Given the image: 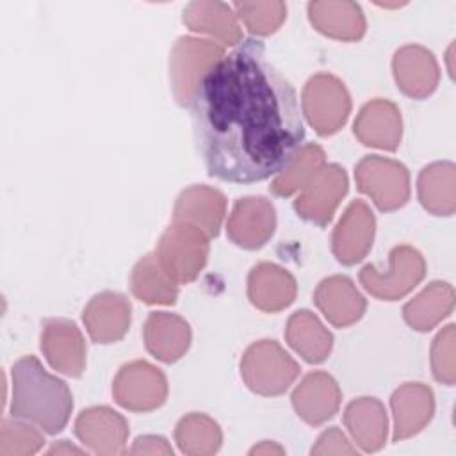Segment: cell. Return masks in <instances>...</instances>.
Instances as JSON below:
<instances>
[{
    "label": "cell",
    "mask_w": 456,
    "mask_h": 456,
    "mask_svg": "<svg viewBox=\"0 0 456 456\" xmlns=\"http://www.w3.org/2000/svg\"><path fill=\"white\" fill-rule=\"evenodd\" d=\"M189 105L207 173L223 182L256 183L280 175L305 139L296 89L255 39L224 53Z\"/></svg>",
    "instance_id": "cell-1"
},
{
    "label": "cell",
    "mask_w": 456,
    "mask_h": 456,
    "mask_svg": "<svg viewBox=\"0 0 456 456\" xmlns=\"http://www.w3.org/2000/svg\"><path fill=\"white\" fill-rule=\"evenodd\" d=\"M9 413L16 420L30 422L48 435L61 433L73 410L68 385L39 363L32 354L21 356L11 369Z\"/></svg>",
    "instance_id": "cell-2"
},
{
    "label": "cell",
    "mask_w": 456,
    "mask_h": 456,
    "mask_svg": "<svg viewBox=\"0 0 456 456\" xmlns=\"http://www.w3.org/2000/svg\"><path fill=\"white\" fill-rule=\"evenodd\" d=\"M299 365L276 340L253 342L242 354L240 376L260 395H280L297 378Z\"/></svg>",
    "instance_id": "cell-3"
},
{
    "label": "cell",
    "mask_w": 456,
    "mask_h": 456,
    "mask_svg": "<svg viewBox=\"0 0 456 456\" xmlns=\"http://www.w3.org/2000/svg\"><path fill=\"white\" fill-rule=\"evenodd\" d=\"M155 255L173 281L189 283L207 264L208 235L194 224L173 223L162 233Z\"/></svg>",
    "instance_id": "cell-4"
},
{
    "label": "cell",
    "mask_w": 456,
    "mask_h": 456,
    "mask_svg": "<svg viewBox=\"0 0 456 456\" xmlns=\"http://www.w3.org/2000/svg\"><path fill=\"white\" fill-rule=\"evenodd\" d=\"M223 57V45L212 39L192 36L178 37L169 57V78L180 105L191 103L198 84Z\"/></svg>",
    "instance_id": "cell-5"
},
{
    "label": "cell",
    "mask_w": 456,
    "mask_h": 456,
    "mask_svg": "<svg viewBox=\"0 0 456 456\" xmlns=\"http://www.w3.org/2000/svg\"><path fill=\"white\" fill-rule=\"evenodd\" d=\"M426 274L422 255L411 246H395L388 255V267L378 269L367 264L360 271V283L378 299L395 301L415 289Z\"/></svg>",
    "instance_id": "cell-6"
},
{
    "label": "cell",
    "mask_w": 456,
    "mask_h": 456,
    "mask_svg": "<svg viewBox=\"0 0 456 456\" xmlns=\"http://www.w3.org/2000/svg\"><path fill=\"white\" fill-rule=\"evenodd\" d=\"M354 180L381 212L397 210L410 200V175L397 160L367 155L356 164Z\"/></svg>",
    "instance_id": "cell-7"
},
{
    "label": "cell",
    "mask_w": 456,
    "mask_h": 456,
    "mask_svg": "<svg viewBox=\"0 0 456 456\" xmlns=\"http://www.w3.org/2000/svg\"><path fill=\"white\" fill-rule=\"evenodd\" d=\"M351 112V98L342 80L331 73L314 75L303 89V114L319 135L338 132Z\"/></svg>",
    "instance_id": "cell-8"
},
{
    "label": "cell",
    "mask_w": 456,
    "mask_h": 456,
    "mask_svg": "<svg viewBox=\"0 0 456 456\" xmlns=\"http://www.w3.org/2000/svg\"><path fill=\"white\" fill-rule=\"evenodd\" d=\"M116 403L130 411H151L164 404L167 381L160 369L144 360H135L119 369L112 383Z\"/></svg>",
    "instance_id": "cell-9"
},
{
    "label": "cell",
    "mask_w": 456,
    "mask_h": 456,
    "mask_svg": "<svg viewBox=\"0 0 456 456\" xmlns=\"http://www.w3.org/2000/svg\"><path fill=\"white\" fill-rule=\"evenodd\" d=\"M347 192V175L338 164H324L294 200V210L305 221L326 226Z\"/></svg>",
    "instance_id": "cell-10"
},
{
    "label": "cell",
    "mask_w": 456,
    "mask_h": 456,
    "mask_svg": "<svg viewBox=\"0 0 456 456\" xmlns=\"http://www.w3.org/2000/svg\"><path fill=\"white\" fill-rule=\"evenodd\" d=\"M274 228V205L264 196H248L235 201L228 217L226 233L239 248L258 249L273 237Z\"/></svg>",
    "instance_id": "cell-11"
},
{
    "label": "cell",
    "mask_w": 456,
    "mask_h": 456,
    "mask_svg": "<svg viewBox=\"0 0 456 456\" xmlns=\"http://www.w3.org/2000/svg\"><path fill=\"white\" fill-rule=\"evenodd\" d=\"M376 219L369 205L362 200L351 201L331 235L335 258L344 265H353L365 258L374 240Z\"/></svg>",
    "instance_id": "cell-12"
},
{
    "label": "cell",
    "mask_w": 456,
    "mask_h": 456,
    "mask_svg": "<svg viewBox=\"0 0 456 456\" xmlns=\"http://www.w3.org/2000/svg\"><path fill=\"white\" fill-rule=\"evenodd\" d=\"M41 351L55 370L71 378L82 376L87 349L75 322L66 319L46 321L41 331Z\"/></svg>",
    "instance_id": "cell-13"
},
{
    "label": "cell",
    "mask_w": 456,
    "mask_h": 456,
    "mask_svg": "<svg viewBox=\"0 0 456 456\" xmlns=\"http://www.w3.org/2000/svg\"><path fill=\"white\" fill-rule=\"evenodd\" d=\"M75 435L96 454H121L128 436V424L114 410L93 406L77 417Z\"/></svg>",
    "instance_id": "cell-14"
},
{
    "label": "cell",
    "mask_w": 456,
    "mask_h": 456,
    "mask_svg": "<svg viewBox=\"0 0 456 456\" xmlns=\"http://www.w3.org/2000/svg\"><path fill=\"white\" fill-rule=\"evenodd\" d=\"M392 69L397 87L410 98L429 96L440 80L435 55L420 45L399 48L392 59Z\"/></svg>",
    "instance_id": "cell-15"
},
{
    "label": "cell",
    "mask_w": 456,
    "mask_h": 456,
    "mask_svg": "<svg viewBox=\"0 0 456 456\" xmlns=\"http://www.w3.org/2000/svg\"><path fill=\"white\" fill-rule=\"evenodd\" d=\"M353 132L365 146L394 151L401 144L403 135L401 110L395 103L376 98L362 107L354 119Z\"/></svg>",
    "instance_id": "cell-16"
},
{
    "label": "cell",
    "mask_w": 456,
    "mask_h": 456,
    "mask_svg": "<svg viewBox=\"0 0 456 456\" xmlns=\"http://www.w3.org/2000/svg\"><path fill=\"white\" fill-rule=\"evenodd\" d=\"M82 319L93 342L112 344L130 328V303L123 294L105 290L87 303Z\"/></svg>",
    "instance_id": "cell-17"
},
{
    "label": "cell",
    "mask_w": 456,
    "mask_h": 456,
    "mask_svg": "<svg viewBox=\"0 0 456 456\" xmlns=\"http://www.w3.org/2000/svg\"><path fill=\"white\" fill-rule=\"evenodd\" d=\"M340 388L337 381L322 370L310 372L292 392L296 413L310 426H321L331 419L340 406Z\"/></svg>",
    "instance_id": "cell-18"
},
{
    "label": "cell",
    "mask_w": 456,
    "mask_h": 456,
    "mask_svg": "<svg viewBox=\"0 0 456 456\" xmlns=\"http://www.w3.org/2000/svg\"><path fill=\"white\" fill-rule=\"evenodd\" d=\"M314 301L322 315L337 328H347L365 314V297L347 276L324 278L314 294Z\"/></svg>",
    "instance_id": "cell-19"
},
{
    "label": "cell",
    "mask_w": 456,
    "mask_h": 456,
    "mask_svg": "<svg viewBox=\"0 0 456 456\" xmlns=\"http://www.w3.org/2000/svg\"><path fill=\"white\" fill-rule=\"evenodd\" d=\"M294 276L271 262L256 264L248 276V297L262 312H280L296 299Z\"/></svg>",
    "instance_id": "cell-20"
},
{
    "label": "cell",
    "mask_w": 456,
    "mask_h": 456,
    "mask_svg": "<svg viewBox=\"0 0 456 456\" xmlns=\"http://www.w3.org/2000/svg\"><path fill=\"white\" fill-rule=\"evenodd\" d=\"M226 212V200L224 196L212 187L207 185H192L180 192L173 219L175 223H189L203 230L208 239L219 233L221 223Z\"/></svg>",
    "instance_id": "cell-21"
},
{
    "label": "cell",
    "mask_w": 456,
    "mask_h": 456,
    "mask_svg": "<svg viewBox=\"0 0 456 456\" xmlns=\"http://www.w3.org/2000/svg\"><path fill=\"white\" fill-rule=\"evenodd\" d=\"M394 411V442L417 435L433 417V392L424 383H404L390 399Z\"/></svg>",
    "instance_id": "cell-22"
},
{
    "label": "cell",
    "mask_w": 456,
    "mask_h": 456,
    "mask_svg": "<svg viewBox=\"0 0 456 456\" xmlns=\"http://www.w3.org/2000/svg\"><path fill=\"white\" fill-rule=\"evenodd\" d=\"M142 335L146 349L164 363L180 360L191 346L187 321L167 312H151L144 322Z\"/></svg>",
    "instance_id": "cell-23"
},
{
    "label": "cell",
    "mask_w": 456,
    "mask_h": 456,
    "mask_svg": "<svg viewBox=\"0 0 456 456\" xmlns=\"http://www.w3.org/2000/svg\"><path fill=\"white\" fill-rule=\"evenodd\" d=\"M306 9L314 28L331 39L358 41L365 34V18L354 2H310Z\"/></svg>",
    "instance_id": "cell-24"
},
{
    "label": "cell",
    "mask_w": 456,
    "mask_h": 456,
    "mask_svg": "<svg viewBox=\"0 0 456 456\" xmlns=\"http://www.w3.org/2000/svg\"><path fill=\"white\" fill-rule=\"evenodd\" d=\"M182 20L192 32L208 34L228 46H233L242 39L235 11L223 2H191L183 9Z\"/></svg>",
    "instance_id": "cell-25"
},
{
    "label": "cell",
    "mask_w": 456,
    "mask_h": 456,
    "mask_svg": "<svg viewBox=\"0 0 456 456\" xmlns=\"http://www.w3.org/2000/svg\"><path fill=\"white\" fill-rule=\"evenodd\" d=\"M344 422L358 445L365 452H374L385 445L387 413L376 397H358L346 406Z\"/></svg>",
    "instance_id": "cell-26"
},
{
    "label": "cell",
    "mask_w": 456,
    "mask_h": 456,
    "mask_svg": "<svg viewBox=\"0 0 456 456\" xmlns=\"http://www.w3.org/2000/svg\"><path fill=\"white\" fill-rule=\"evenodd\" d=\"M285 338L289 346L308 363H321L333 347V335L310 310H297L290 315Z\"/></svg>",
    "instance_id": "cell-27"
},
{
    "label": "cell",
    "mask_w": 456,
    "mask_h": 456,
    "mask_svg": "<svg viewBox=\"0 0 456 456\" xmlns=\"http://www.w3.org/2000/svg\"><path fill=\"white\" fill-rule=\"evenodd\" d=\"M454 290L447 281L429 283L403 308V317L417 331H429L452 312Z\"/></svg>",
    "instance_id": "cell-28"
},
{
    "label": "cell",
    "mask_w": 456,
    "mask_h": 456,
    "mask_svg": "<svg viewBox=\"0 0 456 456\" xmlns=\"http://www.w3.org/2000/svg\"><path fill=\"white\" fill-rule=\"evenodd\" d=\"M130 287L146 305H173L178 297V283L160 265L155 253L144 255L132 269Z\"/></svg>",
    "instance_id": "cell-29"
},
{
    "label": "cell",
    "mask_w": 456,
    "mask_h": 456,
    "mask_svg": "<svg viewBox=\"0 0 456 456\" xmlns=\"http://www.w3.org/2000/svg\"><path fill=\"white\" fill-rule=\"evenodd\" d=\"M422 207L435 216H452L454 200V166L452 162H435L426 166L417 180Z\"/></svg>",
    "instance_id": "cell-30"
},
{
    "label": "cell",
    "mask_w": 456,
    "mask_h": 456,
    "mask_svg": "<svg viewBox=\"0 0 456 456\" xmlns=\"http://www.w3.org/2000/svg\"><path fill=\"white\" fill-rule=\"evenodd\" d=\"M324 164L326 162L322 148L314 142H308L301 146L299 151L290 160V164L280 175H276V178L269 185V191L276 196L287 198L301 191Z\"/></svg>",
    "instance_id": "cell-31"
},
{
    "label": "cell",
    "mask_w": 456,
    "mask_h": 456,
    "mask_svg": "<svg viewBox=\"0 0 456 456\" xmlns=\"http://www.w3.org/2000/svg\"><path fill=\"white\" fill-rule=\"evenodd\" d=\"M175 438L182 452L210 454L221 445V429L210 417L203 413H191L176 424Z\"/></svg>",
    "instance_id": "cell-32"
},
{
    "label": "cell",
    "mask_w": 456,
    "mask_h": 456,
    "mask_svg": "<svg viewBox=\"0 0 456 456\" xmlns=\"http://www.w3.org/2000/svg\"><path fill=\"white\" fill-rule=\"evenodd\" d=\"M237 18L255 36H269L276 32L287 18L283 2H235L232 5Z\"/></svg>",
    "instance_id": "cell-33"
},
{
    "label": "cell",
    "mask_w": 456,
    "mask_h": 456,
    "mask_svg": "<svg viewBox=\"0 0 456 456\" xmlns=\"http://www.w3.org/2000/svg\"><path fill=\"white\" fill-rule=\"evenodd\" d=\"M431 367L436 381L449 387L454 383V324L445 326L433 340Z\"/></svg>",
    "instance_id": "cell-34"
}]
</instances>
